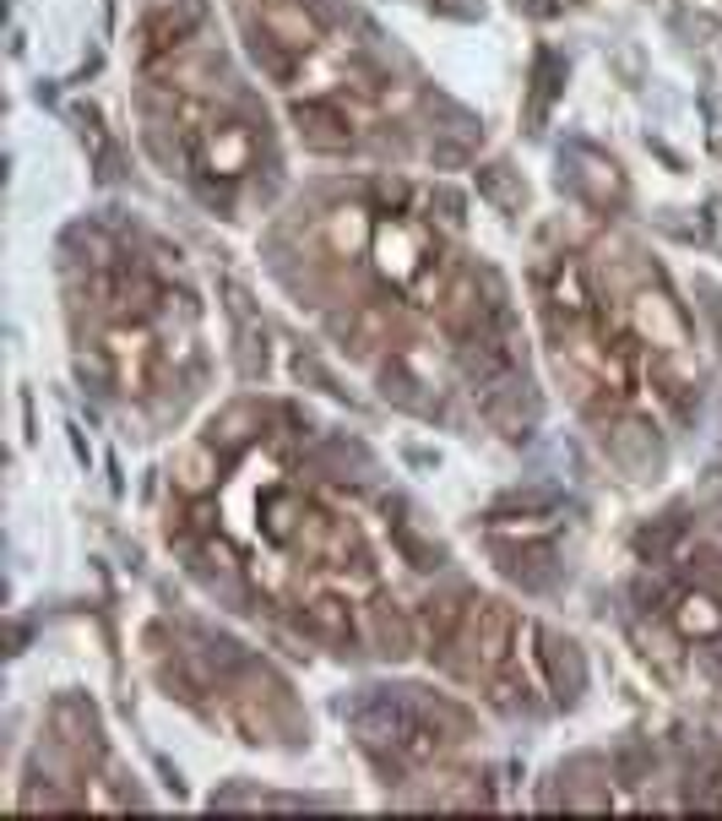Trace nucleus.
Masks as SVG:
<instances>
[{"instance_id":"obj_1","label":"nucleus","mask_w":722,"mask_h":821,"mask_svg":"<svg viewBox=\"0 0 722 821\" xmlns=\"http://www.w3.org/2000/svg\"><path fill=\"white\" fill-rule=\"evenodd\" d=\"M451 648L467 654V669L494 674V669L511 658V648H516V621H511V610H505V604H467V610H462V626H456V637H451Z\"/></svg>"},{"instance_id":"obj_2","label":"nucleus","mask_w":722,"mask_h":821,"mask_svg":"<svg viewBox=\"0 0 722 821\" xmlns=\"http://www.w3.org/2000/svg\"><path fill=\"white\" fill-rule=\"evenodd\" d=\"M679 626H685V632H696V637H712V632H722V610L712 604V599L685 593V599H679Z\"/></svg>"},{"instance_id":"obj_3","label":"nucleus","mask_w":722,"mask_h":821,"mask_svg":"<svg viewBox=\"0 0 722 821\" xmlns=\"http://www.w3.org/2000/svg\"><path fill=\"white\" fill-rule=\"evenodd\" d=\"M174 479H179V490H201L207 479H218V458L212 452H185L174 463Z\"/></svg>"},{"instance_id":"obj_4","label":"nucleus","mask_w":722,"mask_h":821,"mask_svg":"<svg viewBox=\"0 0 722 821\" xmlns=\"http://www.w3.org/2000/svg\"><path fill=\"white\" fill-rule=\"evenodd\" d=\"M310 626H315V632H326V637H348V610L326 599V604H315V610H310Z\"/></svg>"}]
</instances>
